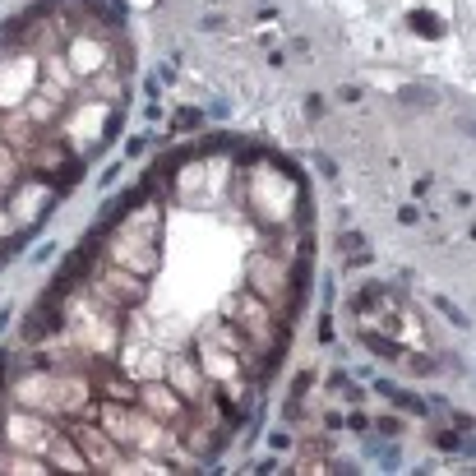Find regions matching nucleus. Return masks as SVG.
<instances>
[{
    "instance_id": "1",
    "label": "nucleus",
    "mask_w": 476,
    "mask_h": 476,
    "mask_svg": "<svg viewBox=\"0 0 476 476\" xmlns=\"http://www.w3.org/2000/svg\"><path fill=\"white\" fill-rule=\"evenodd\" d=\"M102 430L121 444V449H134V454H162V449H171L166 425L153 421V416H148L144 407H134V402H116V398L102 402Z\"/></svg>"
},
{
    "instance_id": "2",
    "label": "nucleus",
    "mask_w": 476,
    "mask_h": 476,
    "mask_svg": "<svg viewBox=\"0 0 476 476\" xmlns=\"http://www.w3.org/2000/svg\"><path fill=\"white\" fill-rule=\"evenodd\" d=\"M222 319L236 324V329L250 338L255 347H268V352H282V333H277V315L273 305H268L264 296H255V291H232V296L222 300Z\"/></svg>"
},
{
    "instance_id": "3",
    "label": "nucleus",
    "mask_w": 476,
    "mask_h": 476,
    "mask_svg": "<svg viewBox=\"0 0 476 476\" xmlns=\"http://www.w3.org/2000/svg\"><path fill=\"white\" fill-rule=\"evenodd\" d=\"M245 277H250V291H255V296H264L268 305H277V310H291V300H296V264H291V259L273 255V250L250 255Z\"/></svg>"
},
{
    "instance_id": "4",
    "label": "nucleus",
    "mask_w": 476,
    "mask_h": 476,
    "mask_svg": "<svg viewBox=\"0 0 476 476\" xmlns=\"http://www.w3.org/2000/svg\"><path fill=\"white\" fill-rule=\"evenodd\" d=\"M88 291L107 305V310H134V305H144L148 300V282L139 273H130V268L121 264H102L98 273H88Z\"/></svg>"
},
{
    "instance_id": "5",
    "label": "nucleus",
    "mask_w": 476,
    "mask_h": 476,
    "mask_svg": "<svg viewBox=\"0 0 476 476\" xmlns=\"http://www.w3.org/2000/svg\"><path fill=\"white\" fill-rule=\"evenodd\" d=\"M55 435H60V430H55L51 421H42L33 407H19V411H10V416H5V444H10V449H19V454L46 458V449H51Z\"/></svg>"
},
{
    "instance_id": "6",
    "label": "nucleus",
    "mask_w": 476,
    "mask_h": 476,
    "mask_svg": "<svg viewBox=\"0 0 476 476\" xmlns=\"http://www.w3.org/2000/svg\"><path fill=\"white\" fill-rule=\"evenodd\" d=\"M0 60H5V55H0ZM37 79H42V70H37L33 51L10 55V60L0 65V107H19V102H28V93L37 88Z\"/></svg>"
},
{
    "instance_id": "7",
    "label": "nucleus",
    "mask_w": 476,
    "mask_h": 476,
    "mask_svg": "<svg viewBox=\"0 0 476 476\" xmlns=\"http://www.w3.org/2000/svg\"><path fill=\"white\" fill-rule=\"evenodd\" d=\"M134 407H144L153 421L162 425H180L185 421V398H180L171 384H162V379H144V384L134 388Z\"/></svg>"
},
{
    "instance_id": "8",
    "label": "nucleus",
    "mask_w": 476,
    "mask_h": 476,
    "mask_svg": "<svg viewBox=\"0 0 476 476\" xmlns=\"http://www.w3.org/2000/svg\"><path fill=\"white\" fill-rule=\"evenodd\" d=\"M70 439L84 449V458H88V467L93 472H121V444L111 439L102 425H84V421H74L70 425Z\"/></svg>"
},
{
    "instance_id": "9",
    "label": "nucleus",
    "mask_w": 476,
    "mask_h": 476,
    "mask_svg": "<svg viewBox=\"0 0 476 476\" xmlns=\"http://www.w3.org/2000/svg\"><path fill=\"white\" fill-rule=\"evenodd\" d=\"M162 370L171 375V388H176V393L190 402V407H194L199 398H209V388H213V384L204 379L199 361H190V356H166V361H162Z\"/></svg>"
},
{
    "instance_id": "10",
    "label": "nucleus",
    "mask_w": 476,
    "mask_h": 476,
    "mask_svg": "<svg viewBox=\"0 0 476 476\" xmlns=\"http://www.w3.org/2000/svg\"><path fill=\"white\" fill-rule=\"evenodd\" d=\"M70 70H74L79 79H93V74H102V70H111L107 42H98V37H88V33L70 37Z\"/></svg>"
},
{
    "instance_id": "11",
    "label": "nucleus",
    "mask_w": 476,
    "mask_h": 476,
    "mask_svg": "<svg viewBox=\"0 0 476 476\" xmlns=\"http://www.w3.org/2000/svg\"><path fill=\"white\" fill-rule=\"evenodd\" d=\"M204 338H209V343H218L222 352H236V361H241V366H259V347L250 343V338H245V333L236 329V324L218 319L209 333H204Z\"/></svg>"
},
{
    "instance_id": "12",
    "label": "nucleus",
    "mask_w": 476,
    "mask_h": 476,
    "mask_svg": "<svg viewBox=\"0 0 476 476\" xmlns=\"http://www.w3.org/2000/svg\"><path fill=\"white\" fill-rule=\"evenodd\" d=\"M14 402H19V407H33V411H51V370H37V375H23L19 384H14V393H10Z\"/></svg>"
},
{
    "instance_id": "13",
    "label": "nucleus",
    "mask_w": 476,
    "mask_h": 476,
    "mask_svg": "<svg viewBox=\"0 0 476 476\" xmlns=\"http://www.w3.org/2000/svg\"><path fill=\"white\" fill-rule=\"evenodd\" d=\"M46 458H51V472H93L88 458H84V449H79V444L70 439V430H60V435L51 439Z\"/></svg>"
},
{
    "instance_id": "14",
    "label": "nucleus",
    "mask_w": 476,
    "mask_h": 476,
    "mask_svg": "<svg viewBox=\"0 0 476 476\" xmlns=\"http://www.w3.org/2000/svg\"><path fill=\"white\" fill-rule=\"evenodd\" d=\"M361 343H366V352H375L379 361H402V352H407V347H398L393 338H384V333H375V329H361Z\"/></svg>"
},
{
    "instance_id": "15",
    "label": "nucleus",
    "mask_w": 476,
    "mask_h": 476,
    "mask_svg": "<svg viewBox=\"0 0 476 476\" xmlns=\"http://www.w3.org/2000/svg\"><path fill=\"white\" fill-rule=\"evenodd\" d=\"M134 379L130 375H111V379H102V393H107V398H116V402H134Z\"/></svg>"
},
{
    "instance_id": "16",
    "label": "nucleus",
    "mask_w": 476,
    "mask_h": 476,
    "mask_svg": "<svg viewBox=\"0 0 476 476\" xmlns=\"http://www.w3.org/2000/svg\"><path fill=\"white\" fill-rule=\"evenodd\" d=\"M407 23H411V33H421V37H444V33H449V28H444L435 14H425V10H416Z\"/></svg>"
},
{
    "instance_id": "17",
    "label": "nucleus",
    "mask_w": 476,
    "mask_h": 476,
    "mask_svg": "<svg viewBox=\"0 0 476 476\" xmlns=\"http://www.w3.org/2000/svg\"><path fill=\"white\" fill-rule=\"evenodd\" d=\"M393 402H398L402 411H411V416H425V411H430V402H425V398H416V393H402V388H393Z\"/></svg>"
},
{
    "instance_id": "18",
    "label": "nucleus",
    "mask_w": 476,
    "mask_h": 476,
    "mask_svg": "<svg viewBox=\"0 0 476 476\" xmlns=\"http://www.w3.org/2000/svg\"><path fill=\"white\" fill-rule=\"evenodd\" d=\"M375 430L384 435V439H398V435H402V421H398V416H379V421H375Z\"/></svg>"
},
{
    "instance_id": "19",
    "label": "nucleus",
    "mask_w": 476,
    "mask_h": 476,
    "mask_svg": "<svg viewBox=\"0 0 476 476\" xmlns=\"http://www.w3.org/2000/svg\"><path fill=\"white\" fill-rule=\"evenodd\" d=\"M361 245H366V236H361V232H347L343 241H338V250H343V255H356Z\"/></svg>"
},
{
    "instance_id": "20",
    "label": "nucleus",
    "mask_w": 476,
    "mask_h": 476,
    "mask_svg": "<svg viewBox=\"0 0 476 476\" xmlns=\"http://www.w3.org/2000/svg\"><path fill=\"white\" fill-rule=\"evenodd\" d=\"M28 259H33V264H51V259H55V241H42Z\"/></svg>"
},
{
    "instance_id": "21",
    "label": "nucleus",
    "mask_w": 476,
    "mask_h": 476,
    "mask_svg": "<svg viewBox=\"0 0 476 476\" xmlns=\"http://www.w3.org/2000/svg\"><path fill=\"white\" fill-rule=\"evenodd\" d=\"M10 379H14V356L5 352V347H0V388L10 384Z\"/></svg>"
},
{
    "instance_id": "22",
    "label": "nucleus",
    "mask_w": 476,
    "mask_h": 476,
    "mask_svg": "<svg viewBox=\"0 0 476 476\" xmlns=\"http://www.w3.org/2000/svg\"><path fill=\"white\" fill-rule=\"evenodd\" d=\"M121 171H125L121 162H111V166H102V176H98V190H111V180L121 176Z\"/></svg>"
},
{
    "instance_id": "23",
    "label": "nucleus",
    "mask_w": 476,
    "mask_h": 476,
    "mask_svg": "<svg viewBox=\"0 0 476 476\" xmlns=\"http://www.w3.org/2000/svg\"><path fill=\"white\" fill-rule=\"evenodd\" d=\"M10 171H14V157L5 153V148H0V185H5V180H10Z\"/></svg>"
},
{
    "instance_id": "24",
    "label": "nucleus",
    "mask_w": 476,
    "mask_h": 476,
    "mask_svg": "<svg viewBox=\"0 0 476 476\" xmlns=\"http://www.w3.org/2000/svg\"><path fill=\"white\" fill-rule=\"evenodd\" d=\"M315 384V375H296V379H291V393H296V398H300V393H305V388H310Z\"/></svg>"
},
{
    "instance_id": "25",
    "label": "nucleus",
    "mask_w": 476,
    "mask_h": 476,
    "mask_svg": "<svg viewBox=\"0 0 476 476\" xmlns=\"http://www.w3.org/2000/svg\"><path fill=\"white\" fill-rule=\"evenodd\" d=\"M338 102H361V88H356V84H347V88H338Z\"/></svg>"
},
{
    "instance_id": "26",
    "label": "nucleus",
    "mask_w": 476,
    "mask_h": 476,
    "mask_svg": "<svg viewBox=\"0 0 476 476\" xmlns=\"http://www.w3.org/2000/svg\"><path fill=\"white\" fill-rule=\"evenodd\" d=\"M347 425H352V430H366L370 416H366V411H352V416H347Z\"/></svg>"
},
{
    "instance_id": "27",
    "label": "nucleus",
    "mask_w": 476,
    "mask_h": 476,
    "mask_svg": "<svg viewBox=\"0 0 476 476\" xmlns=\"http://www.w3.org/2000/svg\"><path fill=\"white\" fill-rule=\"evenodd\" d=\"M439 449H449V454H454V449H458V435H454V430H439Z\"/></svg>"
},
{
    "instance_id": "28",
    "label": "nucleus",
    "mask_w": 476,
    "mask_h": 476,
    "mask_svg": "<svg viewBox=\"0 0 476 476\" xmlns=\"http://www.w3.org/2000/svg\"><path fill=\"white\" fill-rule=\"evenodd\" d=\"M393 388H398L393 379H375V393H384V398H393Z\"/></svg>"
},
{
    "instance_id": "29",
    "label": "nucleus",
    "mask_w": 476,
    "mask_h": 476,
    "mask_svg": "<svg viewBox=\"0 0 476 476\" xmlns=\"http://www.w3.org/2000/svg\"><path fill=\"white\" fill-rule=\"evenodd\" d=\"M416 218H421V209H411V204H407V209L398 213V222H407V227H411V222H416Z\"/></svg>"
}]
</instances>
